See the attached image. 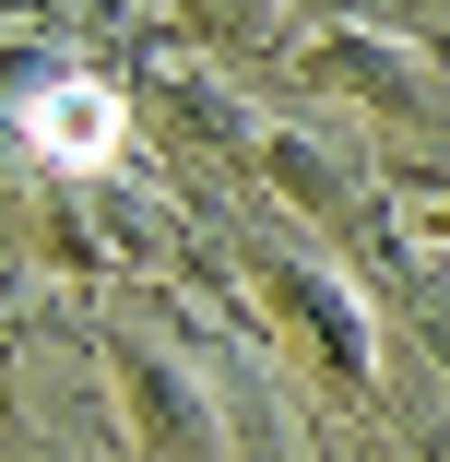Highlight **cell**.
<instances>
[{"label":"cell","mask_w":450,"mask_h":462,"mask_svg":"<svg viewBox=\"0 0 450 462\" xmlns=\"http://www.w3.org/2000/svg\"><path fill=\"white\" fill-rule=\"evenodd\" d=\"M24 143H36L48 166H107V154H119V96L83 83V71H60V83L24 96Z\"/></svg>","instance_id":"obj_1"}]
</instances>
